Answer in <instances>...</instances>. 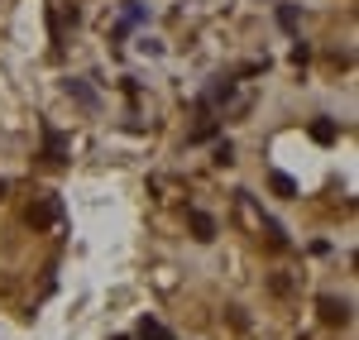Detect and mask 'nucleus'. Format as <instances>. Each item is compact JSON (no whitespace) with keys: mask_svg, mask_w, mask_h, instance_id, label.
I'll list each match as a JSON object with an SVG mask.
<instances>
[{"mask_svg":"<svg viewBox=\"0 0 359 340\" xmlns=\"http://www.w3.org/2000/svg\"><path fill=\"white\" fill-rule=\"evenodd\" d=\"M316 312L326 326H345L350 321V302H340V297H316Z\"/></svg>","mask_w":359,"mask_h":340,"instance_id":"obj_2","label":"nucleus"},{"mask_svg":"<svg viewBox=\"0 0 359 340\" xmlns=\"http://www.w3.org/2000/svg\"><path fill=\"white\" fill-rule=\"evenodd\" d=\"M5 192H10V182H5V177H0V201H5Z\"/></svg>","mask_w":359,"mask_h":340,"instance_id":"obj_10","label":"nucleus"},{"mask_svg":"<svg viewBox=\"0 0 359 340\" xmlns=\"http://www.w3.org/2000/svg\"><path fill=\"white\" fill-rule=\"evenodd\" d=\"M62 154H67V140L57 130H43V158L48 163H62Z\"/></svg>","mask_w":359,"mask_h":340,"instance_id":"obj_4","label":"nucleus"},{"mask_svg":"<svg viewBox=\"0 0 359 340\" xmlns=\"http://www.w3.org/2000/svg\"><path fill=\"white\" fill-rule=\"evenodd\" d=\"M67 91H72V96H77V101H82V106H96V96H91V91H86L82 82H67Z\"/></svg>","mask_w":359,"mask_h":340,"instance_id":"obj_8","label":"nucleus"},{"mask_svg":"<svg viewBox=\"0 0 359 340\" xmlns=\"http://www.w3.org/2000/svg\"><path fill=\"white\" fill-rule=\"evenodd\" d=\"M216 163H221V168H225V163H235V149H230V140L216 144Z\"/></svg>","mask_w":359,"mask_h":340,"instance_id":"obj_9","label":"nucleus"},{"mask_svg":"<svg viewBox=\"0 0 359 340\" xmlns=\"http://www.w3.org/2000/svg\"><path fill=\"white\" fill-rule=\"evenodd\" d=\"M273 192L278 197H297V182H292L287 172H273Z\"/></svg>","mask_w":359,"mask_h":340,"instance_id":"obj_6","label":"nucleus"},{"mask_svg":"<svg viewBox=\"0 0 359 340\" xmlns=\"http://www.w3.org/2000/svg\"><path fill=\"white\" fill-rule=\"evenodd\" d=\"M187 221H192V235L196 240H201V245H206V240H216V221H211V216H206V211H187Z\"/></svg>","mask_w":359,"mask_h":340,"instance_id":"obj_3","label":"nucleus"},{"mask_svg":"<svg viewBox=\"0 0 359 340\" xmlns=\"http://www.w3.org/2000/svg\"><path fill=\"white\" fill-rule=\"evenodd\" d=\"M311 140H316V144H331L335 140V120H316V125H311Z\"/></svg>","mask_w":359,"mask_h":340,"instance_id":"obj_5","label":"nucleus"},{"mask_svg":"<svg viewBox=\"0 0 359 340\" xmlns=\"http://www.w3.org/2000/svg\"><path fill=\"white\" fill-rule=\"evenodd\" d=\"M278 25H283V29H297V5H283V10H278Z\"/></svg>","mask_w":359,"mask_h":340,"instance_id":"obj_7","label":"nucleus"},{"mask_svg":"<svg viewBox=\"0 0 359 340\" xmlns=\"http://www.w3.org/2000/svg\"><path fill=\"white\" fill-rule=\"evenodd\" d=\"M57 216H62V206H57V197H34L29 201V211H25V221L34 230H48L57 221Z\"/></svg>","mask_w":359,"mask_h":340,"instance_id":"obj_1","label":"nucleus"}]
</instances>
